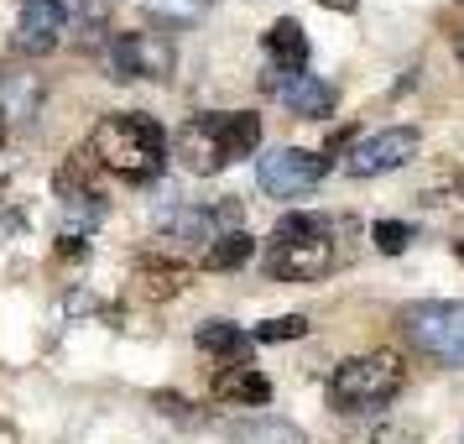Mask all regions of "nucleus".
I'll return each instance as SVG.
<instances>
[{
	"instance_id": "nucleus-1",
	"label": "nucleus",
	"mask_w": 464,
	"mask_h": 444,
	"mask_svg": "<svg viewBox=\"0 0 464 444\" xmlns=\"http://www.w3.org/2000/svg\"><path fill=\"white\" fill-rule=\"evenodd\" d=\"M89 152H94L100 168L115 173V178H126V183H151V178H162V168H168V136L141 110L105 115L94 126V136H89Z\"/></svg>"
},
{
	"instance_id": "nucleus-2",
	"label": "nucleus",
	"mask_w": 464,
	"mask_h": 444,
	"mask_svg": "<svg viewBox=\"0 0 464 444\" xmlns=\"http://www.w3.org/2000/svg\"><path fill=\"white\" fill-rule=\"evenodd\" d=\"M256 147H261V115H251V110H204L172 142L183 168L198 173V178L225 173L235 157H251Z\"/></svg>"
},
{
	"instance_id": "nucleus-3",
	"label": "nucleus",
	"mask_w": 464,
	"mask_h": 444,
	"mask_svg": "<svg viewBox=\"0 0 464 444\" xmlns=\"http://www.w3.org/2000/svg\"><path fill=\"white\" fill-rule=\"evenodd\" d=\"M334 267V225L324 214H282L266 252V272L276 282H314Z\"/></svg>"
},
{
	"instance_id": "nucleus-4",
	"label": "nucleus",
	"mask_w": 464,
	"mask_h": 444,
	"mask_svg": "<svg viewBox=\"0 0 464 444\" xmlns=\"http://www.w3.org/2000/svg\"><path fill=\"white\" fill-rule=\"evenodd\" d=\"M407 381V366H401L397 350H371V356H350L334 366L329 377V402L339 413H376L401 392Z\"/></svg>"
},
{
	"instance_id": "nucleus-5",
	"label": "nucleus",
	"mask_w": 464,
	"mask_h": 444,
	"mask_svg": "<svg viewBox=\"0 0 464 444\" xmlns=\"http://www.w3.org/2000/svg\"><path fill=\"white\" fill-rule=\"evenodd\" d=\"M401 335L418 345L422 356L443 360V366H464V303H412L401 309Z\"/></svg>"
},
{
	"instance_id": "nucleus-6",
	"label": "nucleus",
	"mask_w": 464,
	"mask_h": 444,
	"mask_svg": "<svg viewBox=\"0 0 464 444\" xmlns=\"http://www.w3.org/2000/svg\"><path fill=\"white\" fill-rule=\"evenodd\" d=\"M324 173H329V157L303 152V147H276L261 157L256 183H261V193H272V199H297V193H314L324 183Z\"/></svg>"
},
{
	"instance_id": "nucleus-7",
	"label": "nucleus",
	"mask_w": 464,
	"mask_h": 444,
	"mask_svg": "<svg viewBox=\"0 0 464 444\" xmlns=\"http://www.w3.org/2000/svg\"><path fill=\"white\" fill-rule=\"evenodd\" d=\"M110 79H168L172 74V43H162L157 32H121V37H110Z\"/></svg>"
},
{
	"instance_id": "nucleus-8",
	"label": "nucleus",
	"mask_w": 464,
	"mask_h": 444,
	"mask_svg": "<svg viewBox=\"0 0 464 444\" xmlns=\"http://www.w3.org/2000/svg\"><path fill=\"white\" fill-rule=\"evenodd\" d=\"M412 152H418V131L386 126L376 136H360L355 147L344 152V173L350 178H381V173H397L401 163H412Z\"/></svg>"
},
{
	"instance_id": "nucleus-9",
	"label": "nucleus",
	"mask_w": 464,
	"mask_h": 444,
	"mask_svg": "<svg viewBox=\"0 0 464 444\" xmlns=\"http://www.w3.org/2000/svg\"><path fill=\"white\" fill-rule=\"evenodd\" d=\"M266 89H272L293 115H303V121H324L339 100L334 84H324L318 74H287V79H282V68H272V74H266Z\"/></svg>"
},
{
	"instance_id": "nucleus-10",
	"label": "nucleus",
	"mask_w": 464,
	"mask_h": 444,
	"mask_svg": "<svg viewBox=\"0 0 464 444\" xmlns=\"http://www.w3.org/2000/svg\"><path fill=\"white\" fill-rule=\"evenodd\" d=\"M68 26L63 0H22V22H16V47L22 53H53Z\"/></svg>"
},
{
	"instance_id": "nucleus-11",
	"label": "nucleus",
	"mask_w": 464,
	"mask_h": 444,
	"mask_svg": "<svg viewBox=\"0 0 464 444\" xmlns=\"http://www.w3.org/2000/svg\"><path fill=\"white\" fill-rule=\"evenodd\" d=\"M209 392L219 402H235V408H261V402H272V381L246 360V366H219V377L209 381Z\"/></svg>"
},
{
	"instance_id": "nucleus-12",
	"label": "nucleus",
	"mask_w": 464,
	"mask_h": 444,
	"mask_svg": "<svg viewBox=\"0 0 464 444\" xmlns=\"http://www.w3.org/2000/svg\"><path fill=\"white\" fill-rule=\"evenodd\" d=\"M188 267L183 261H141L136 267V293L147 298V303H162V298H178L188 288Z\"/></svg>"
},
{
	"instance_id": "nucleus-13",
	"label": "nucleus",
	"mask_w": 464,
	"mask_h": 444,
	"mask_svg": "<svg viewBox=\"0 0 464 444\" xmlns=\"http://www.w3.org/2000/svg\"><path fill=\"white\" fill-rule=\"evenodd\" d=\"M266 53H272V64L282 68V74H303V64H308V37H303V26H297L293 16L272 22V32H266Z\"/></svg>"
},
{
	"instance_id": "nucleus-14",
	"label": "nucleus",
	"mask_w": 464,
	"mask_h": 444,
	"mask_svg": "<svg viewBox=\"0 0 464 444\" xmlns=\"http://www.w3.org/2000/svg\"><path fill=\"white\" fill-rule=\"evenodd\" d=\"M193 340H198V350H209V356H225V360H240L246 350H251L246 330H240V324H230V319H204Z\"/></svg>"
},
{
	"instance_id": "nucleus-15",
	"label": "nucleus",
	"mask_w": 464,
	"mask_h": 444,
	"mask_svg": "<svg viewBox=\"0 0 464 444\" xmlns=\"http://www.w3.org/2000/svg\"><path fill=\"white\" fill-rule=\"evenodd\" d=\"M251 256H256L251 231H225L209 252H204V272H235V267H246Z\"/></svg>"
},
{
	"instance_id": "nucleus-16",
	"label": "nucleus",
	"mask_w": 464,
	"mask_h": 444,
	"mask_svg": "<svg viewBox=\"0 0 464 444\" xmlns=\"http://www.w3.org/2000/svg\"><path fill=\"white\" fill-rule=\"evenodd\" d=\"M235 444H308L303 429H293L287 419H251V423H230Z\"/></svg>"
},
{
	"instance_id": "nucleus-17",
	"label": "nucleus",
	"mask_w": 464,
	"mask_h": 444,
	"mask_svg": "<svg viewBox=\"0 0 464 444\" xmlns=\"http://www.w3.org/2000/svg\"><path fill=\"white\" fill-rule=\"evenodd\" d=\"M303 335H308V319L303 314H282V319L256 324V340H266V345H276V340H303Z\"/></svg>"
},
{
	"instance_id": "nucleus-18",
	"label": "nucleus",
	"mask_w": 464,
	"mask_h": 444,
	"mask_svg": "<svg viewBox=\"0 0 464 444\" xmlns=\"http://www.w3.org/2000/svg\"><path fill=\"white\" fill-rule=\"evenodd\" d=\"M371 235H376V246H381L386 256H397V252H407V241H412V225H401V220H381Z\"/></svg>"
},
{
	"instance_id": "nucleus-19",
	"label": "nucleus",
	"mask_w": 464,
	"mask_h": 444,
	"mask_svg": "<svg viewBox=\"0 0 464 444\" xmlns=\"http://www.w3.org/2000/svg\"><path fill=\"white\" fill-rule=\"evenodd\" d=\"M58 256H63V261H84L89 246L84 241H73V235H63V241H58Z\"/></svg>"
},
{
	"instance_id": "nucleus-20",
	"label": "nucleus",
	"mask_w": 464,
	"mask_h": 444,
	"mask_svg": "<svg viewBox=\"0 0 464 444\" xmlns=\"http://www.w3.org/2000/svg\"><path fill=\"white\" fill-rule=\"evenodd\" d=\"M318 5H324V11H355L360 0H318Z\"/></svg>"
},
{
	"instance_id": "nucleus-21",
	"label": "nucleus",
	"mask_w": 464,
	"mask_h": 444,
	"mask_svg": "<svg viewBox=\"0 0 464 444\" xmlns=\"http://www.w3.org/2000/svg\"><path fill=\"white\" fill-rule=\"evenodd\" d=\"M0 142H5V110H0Z\"/></svg>"
},
{
	"instance_id": "nucleus-22",
	"label": "nucleus",
	"mask_w": 464,
	"mask_h": 444,
	"mask_svg": "<svg viewBox=\"0 0 464 444\" xmlns=\"http://www.w3.org/2000/svg\"><path fill=\"white\" fill-rule=\"evenodd\" d=\"M459 256H464V241H459Z\"/></svg>"
}]
</instances>
